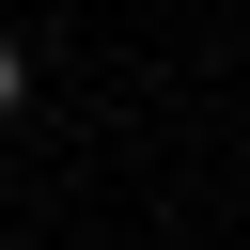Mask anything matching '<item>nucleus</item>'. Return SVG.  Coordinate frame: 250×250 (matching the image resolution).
<instances>
[{
	"label": "nucleus",
	"mask_w": 250,
	"mask_h": 250,
	"mask_svg": "<svg viewBox=\"0 0 250 250\" xmlns=\"http://www.w3.org/2000/svg\"><path fill=\"white\" fill-rule=\"evenodd\" d=\"M16 94H31V62H16V31H0V125H16Z\"/></svg>",
	"instance_id": "obj_1"
}]
</instances>
